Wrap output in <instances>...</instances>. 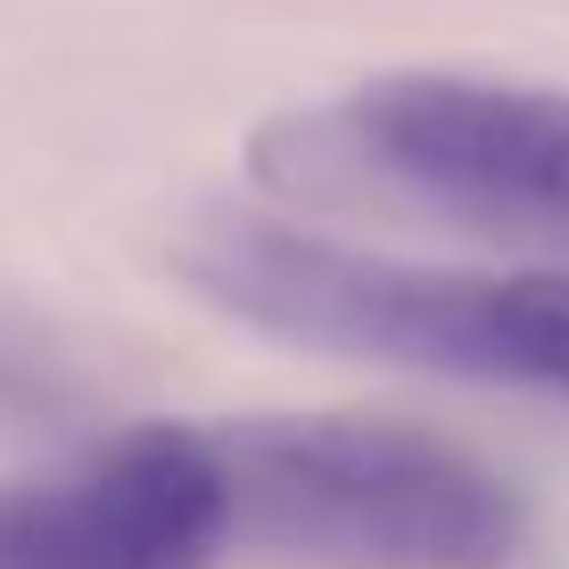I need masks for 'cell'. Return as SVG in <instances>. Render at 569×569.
<instances>
[{"instance_id":"2","label":"cell","mask_w":569,"mask_h":569,"mask_svg":"<svg viewBox=\"0 0 569 569\" xmlns=\"http://www.w3.org/2000/svg\"><path fill=\"white\" fill-rule=\"evenodd\" d=\"M231 553L281 569H512L528 503L503 470L380 413L207 421Z\"/></svg>"},{"instance_id":"4","label":"cell","mask_w":569,"mask_h":569,"mask_svg":"<svg viewBox=\"0 0 569 569\" xmlns=\"http://www.w3.org/2000/svg\"><path fill=\"white\" fill-rule=\"evenodd\" d=\"M231 553L207 421H141L58 479L0 487V569H214Z\"/></svg>"},{"instance_id":"3","label":"cell","mask_w":569,"mask_h":569,"mask_svg":"<svg viewBox=\"0 0 569 569\" xmlns=\"http://www.w3.org/2000/svg\"><path fill=\"white\" fill-rule=\"evenodd\" d=\"M272 182H371L470 223L569 231V91L487 74H371L257 141Z\"/></svg>"},{"instance_id":"1","label":"cell","mask_w":569,"mask_h":569,"mask_svg":"<svg viewBox=\"0 0 569 569\" xmlns=\"http://www.w3.org/2000/svg\"><path fill=\"white\" fill-rule=\"evenodd\" d=\"M173 272L264 339L429 380H487L569 405V272L413 264L281 223H199Z\"/></svg>"}]
</instances>
